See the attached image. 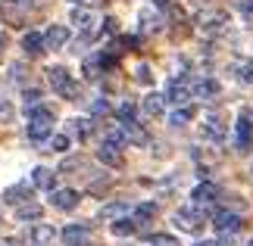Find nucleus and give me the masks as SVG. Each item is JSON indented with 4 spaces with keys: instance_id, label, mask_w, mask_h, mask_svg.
<instances>
[{
    "instance_id": "obj_41",
    "label": "nucleus",
    "mask_w": 253,
    "mask_h": 246,
    "mask_svg": "<svg viewBox=\"0 0 253 246\" xmlns=\"http://www.w3.org/2000/svg\"><path fill=\"white\" fill-rule=\"evenodd\" d=\"M9 115H13V109H9V103H6V100H0V122H6Z\"/></svg>"
},
{
    "instance_id": "obj_32",
    "label": "nucleus",
    "mask_w": 253,
    "mask_h": 246,
    "mask_svg": "<svg viewBox=\"0 0 253 246\" xmlns=\"http://www.w3.org/2000/svg\"><path fill=\"white\" fill-rule=\"evenodd\" d=\"M22 100H25V109H35V106L41 103V91H38V87H25Z\"/></svg>"
},
{
    "instance_id": "obj_11",
    "label": "nucleus",
    "mask_w": 253,
    "mask_h": 246,
    "mask_svg": "<svg viewBox=\"0 0 253 246\" xmlns=\"http://www.w3.org/2000/svg\"><path fill=\"white\" fill-rule=\"evenodd\" d=\"M138 22H141V32H147V35H157L160 28H163V13H160V9H153V6H141V13H138Z\"/></svg>"
},
{
    "instance_id": "obj_27",
    "label": "nucleus",
    "mask_w": 253,
    "mask_h": 246,
    "mask_svg": "<svg viewBox=\"0 0 253 246\" xmlns=\"http://www.w3.org/2000/svg\"><path fill=\"white\" fill-rule=\"evenodd\" d=\"M125 212H128V206H125V203H110V206H103V209H100V218L116 221V218H125Z\"/></svg>"
},
{
    "instance_id": "obj_35",
    "label": "nucleus",
    "mask_w": 253,
    "mask_h": 246,
    "mask_svg": "<svg viewBox=\"0 0 253 246\" xmlns=\"http://www.w3.org/2000/svg\"><path fill=\"white\" fill-rule=\"evenodd\" d=\"M134 81H138V84H153V75H150V66H138V69H134Z\"/></svg>"
},
{
    "instance_id": "obj_42",
    "label": "nucleus",
    "mask_w": 253,
    "mask_h": 246,
    "mask_svg": "<svg viewBox=\"0 0 253 246\" xmlns=\"http://www.w3.org/2000/svg\"><path fill=\"white\" fill-rule=\"evenodd\" d=\"M9 3H22V6H32L35 0H9Z\"/></svg>"
},
{
    "instance_id": "obj_7",
    "label": "nucleus",
    "mask_w": 253,
    "mask_h": 246,
    "mask_svg": "<svg viewBox=\"0 0 253 246\" xmlns=\"http://www.w3.org/2000/svg\"><path fill=\"white\" fill-rule=\"evenodd\" d=\"M250 109H241V115H238V125H235V143H238V150L244 153V150H250V143H253V125H250Z\"/></svg>"
},
{
    "instance_id": "obj_45",
    "label": "nucleus",
    "mask_w": 253,
    "mask_h": 246,
    "mask_svg": "<svg viewBox=\"0 0 253 246\" xmlns=\"http://www.w3.org/2000/svg\"><path fill=\"white\" fill-rule=\"evenodd\" d=\"M0 246H13V243H0Z\"/></svg>"
},
{
    "instance_id": "obj_38",
    "label": "nucleus",
    "mask_w": 253,
    "mask_h": 246,
    "mask_svg": "<svg viewBox=\"0 0 253 246\" xmlns=\"http://www.w3.org/2000/svg\"><path fill=\"white\" fill-rule=\"evenodd\" d=\"M103 32L106 35H119V22H116V19H106V22H103Z\"/></svg>"
},
{
    "instance_id": "obj_40",
    "label": "nucleus",
    "mask_w": 253,
    "mask_h": 246,
    "mask_svg": "<svg viewBox=\"0 0 253 246\" xmlns=\"http://www.w3.org/2000/svg\"><path fill=\"white\" fill-rule=\"evenodd\" d=\"M235 3H238V9H241V13L253 16V0H235Z\"/></svg>"
},
{
    "instance_id": "obj_24",
    "label": "nucleus",
    "mask_w": 253,
    "mask_h": 246,
    "mask_svg": "<svg viewBox=\"0 0 253 246\" xmlns=\"http://www.w3.org/2000/svg\"><path fill=\"white\" fill-rule=\"evenodd\" d=\"M16 218H19V221H41V206H38V203H22V206H16Z\"/></svg>"
},
{
    "instance_id": "obj_2",
    "label": "nucleus",
    "mask_w": 253,
    "mask_h": 246,
    "mask_svg": "<svg viewBox=\"0 0 253 246\" xmlns=\"http://www.w3.org/2000/svg\"><path fill=\"white\" fill-rule=\"evenodd\" d=\"M47 81H50V87L63 97V100H75V97H79V84H75V78L69 75V69L50 66L47 69Z\"/></svg>"
},
{
    "instance_id": "obj_39",
    "label": "nucleus",
    "mask_w": 253,
    "mask_h": 246,
    "mask_svg": "<svg viewBox=\"0 0 253 246\" xmlns=\"http://www.w3.org/2000/svg\"><path fill=\"white\" fill-rule=\"evenodd\" d=\"M119 47H128V50H131V47H138V37H134V35H125V37H119Z\"/></svg>"
},
{
    "instance_id": "obj_26",
    "label": "nucleus",
    "mask_w": 253,
    "mask_h": 246,
    "mask_svg": "<svg viewBox=\"0 0 253 246\" xmlns=\"http://www.w3.org/2000/svg\"><path fill=\"white\" fill-rule=\"evenodd\" d=\"M91 119H72L69 122V137H79V141H84L87 134H91Z\"/></svg>"
},
{
    "instance_id": "obj_28",
    "label": "nucleus",
    "mask_w": 253,
    "mask_h": 246,
    "mask_svg": "<svg viewBox=\"0 0 253 246\" xmlns=\"http://www.w3.org/2000/svg\"><path fill=\"white\" fill-rule=\"evenodd\" d=\"M47 146H50V153H66L72 146V137L69 134H53L50 141H47Z\"/></svg>"
},
{
    "instance_id": "obj_9",
    "label": "nucleus",
    "mask_w": 253,
    "mask_h": 246,
    "mask_svg": "<svg viewBox=\"0 0 253 246\" xmlns=\"http://www.w3.org/2000/svg\"><path fill=\"white\" fill-rule=\"evenodd\" d=\"M191 200H194V206H197V209H207V206H212V203L219 200V187L210 184V181H200V184L191 190Z\"/></svg>"
},
{
    "instance_id": "obj_20",
    "label": "nucleus",
    "mask_w": 253,
    "mask_h": 246,
    "mask_svg": "<svg viewBox=\"0 0 253 246\" xmlns=\"http://www.w3.org/2000/svg\"><path fill=\"white\" fill-rule=\"evenodd\" d=\"M32 184L38 187V190H50L53 193V184H56V175L50 169H44V165H38V169L32 172Z\"/></svg>"
},
{
    "instance_id": "obj_29",
    "label": "nucleus",
    "mask_w": 253,
    "mask_h": 246,
    "mask_svg": "<svg viewBox=\"0 0 253 246\" xmlns=\"http://www.w3.org/2000/svg\"><path fill=\"white\" fill-rule=\"evenodd\" d=\"M153 215H157V206H153V203H141L138 209H134V221H138V224H147Z\"/></svg>"
},
{
    "instance_id": "obj_1",
    "label": "nucleus",
    "mask_w": 253,
    "mask_h": 246,
    "mask_svg": "<svg viewBox=\"0 0 253 246\" xmlns=\"http://www.w3.org/2000/svg\"><path fill=\"white\" fill-rule=\"evenodd\" d=\"M25 134H28V141H35V143L50 141V137H53V112L47 109V106H35V109H28Z\"/></svg>"
},
{
    "instance_id": "obj_43",
    "label": "nucleus",
    "mask_w": 253,
    "mask_h": 246,
    "mask_svg": "<svg viewBox=\"0 0 253 246\" xmlns=\"http://www.w3.org/2000/svg\"><path fill=\"white\" fill-rule=\"evenodd\" d=\"M79 3H97V0H79Z\"/></svg>"
},
{
    "instance_id": "obj_33",
    "label": "nucleus",
    "mask_w": 253,
    "mask_h": 246,
    "mask_svg": "<svg viewBox=\"0 0 253 246\" xmlns=\"http://www.w3.org/2000/svg\"><path fill=\"white\" fill-rule=\"evenodd\" d=\"M235 72H238V81L241 84H253V63H241Z\"/></svg>"
},
{
    "instance_id": "obj_31",
    "label": "nucleus",
    "mask_w": 253,
    "mask_h": 246,
    "mask_svg": "<svg viewBox=\"0 0 253 246\" xmlns=\"http://www.w3.org/2000/svg\"><path fill=\"white\" fill-rule=\"evenodd\" d=\"M103 66H100V56H94V60H84V78L87 81H94V78H100Z\"/></svg>"
},
{
    "instance_id": "obj_3",
    "label": "nucleus",
    "mask_w": 253,
    "mask_h": 246,
    "mask_svg": "<svg viewBox=\"0 0 253 246\" xmlns=\"http://www.w3.org/2000/svg\"><path fill=\"white\" fill-rule=\"evenodd\" d=\"M172 224H178V231L184 234H200L207 228V212L197 209V206H188V209H178L172 215Z\"/></svg>"
},
{
    "instance_id": "obj_37",
    "label": "nucleus",
    "mask_w": 253,
    "mask_h": 246,
    "mask_svg": "<svg viewBox=\"0 0 253 246\" xmlns=\"http://www.w3.org/2000/svg\"><path fill=\"white\" fill-rule=\"evenodd\" d=\"M194 246H235V243H231V237H219V240H200Z\"/></svg>"
},
{
    "instance_id": "obj_46",
    "label": "nucleus",
    "mask_w": 253,
    "mask_h": 246,
    "mask_svg": "<svg viewBox=\"0 0 253 246\" xmlns=\"http://www.w3.org/2000/svg\"><path fill=\"white\" fill-rule=\"evenodd\" d=\"M197 3H207V0H197Z\"/></svg>"
},
{
    "instance_id": "obj_17",
    "label": "nucleus",
    "mask_w": 253,
    "mask_h": 246,
    "mask_svg": "<svg viewBox=\"0 0 253 246\" xmlns=\"http://www.w3.org/2000/svg\"><path fill=\"white\" fill-rule=\"evenodd\" d=\"M200 131H203V137H207V141H216V143L225 141V125L219 122V115H207Z\"/></svg>"
},
{
    "instance_id": "obj_4",
    "label": "nucleus",
    "mask_w": 253,
    "mask_h": 246,
    "mask_svg": "<svg viewBox=\"0 0 253 246\" xmlns=\"http://www.w3.org/2000/svg\"><path fill=\"white\" fill-rule=\"evenodd\" d=\"M197 25L203 35H222L228 28V13L225 9H207V13L197 16Z\"/></svg>"
},
{
    "instance_id": "obj_36",
    "label": "nucleus",
    "mask_w": 253,
    "mask_h": 246,
    "mask_svg": "<svg viewBox=\"0 0 253 246\" xmlns=\"http://www.w3.org/2000/svg\"><path fill=\"white\" fill-rule=\"evenodd\" d=\"M110 112V103L103 100V97H94L91 100V115H106Z\"/></svg>"
},
{
    "instance_id": "obj_47",
    "label": "nucleus",
    "mask_w": 253,
    "mask_h": 246,
    "mask_svg": "<svg viewBox=\"0 0 253 246\" xmlns=\"http://www.w3.org/2000/svg\"><path fill=\"white\" fill-rule=\"evenodd\" d=\"M250 172H253V169H250Z\"/></svg>"
},
{
    "instance_id": "obj_6",
    "label": "nucleus",
    "mask_w": 253,
    "mask_h": 246,
    "mask_svg": "<svg viewBox=\"0 0 253 246\" xmlns=\"http://www.w3.org/2000/svg\"><path fill=\"white\" fill-rule=\"evenodd\" d=\"M212 228H216L222 237H235V234L244 228V221H241L238 212H216L212 215Z\"/></svg>"
},
{
    "instance_id": "obj_34",
    "label": "nucleus",
    "mask_w": 253,
    "mask_h": 246,
    "mask_svg": "<svg viewBox=\"0 0 253 246\" xmlns=\"http://www.w3.org/2000/svg\"><path fill=\"white\" fill-rule=\"evenodd\" d=\"M147 243H150V246H178V240H175L172 234H153Z\"/></svg>"
},
{
    "instance_id": "obj_19",
    "label": "nucleus",
    "mask_w": 253,
    "mask_h": 246,
    "mask_svg": "<svg viewBox=\"0 0 253 246\" xmlns=\"http://www.w3.org/2000/svg\"><path fill=\"white\" fill-rule=\"evenodd\" d=\"M141 109L150 115V119H160L163 112H166V97H160V94H147L144 97V103H141Z\"/></svg>"
},
{
    "instance_id": "obj_25",
    "label": "nucleus",
    "mask_w": 253,
    "mask_h": 246,
    "mask_svg": "<svg viewBox=\"0 0 253 246\" xmlns=\"http://www.w3.org/2000/svg\"><path fill=\"white\" fill-rule=\"evenodd\" d=\"M194 115H197V112H194V106H178V109L169 115V125L172 128H184L188 122H194Z\"/></svg>"
},
{
    "instance_id": "obj_13",
    "label": "nucleus",
    "mask_w": 253,
    "mask_h": 246,
    "mask_svg": "<svg viewBox=\"0 0 253 246\" xmlns=\"http://www.w3.org/2000/svg\"><path fill=\"white\" fill-rule=\"evenodd\" d=\"M191 94L197 100H212V97H219V81L216 78H197V81H191Z\"/></svg>"
},
{
    "instance_id": "obj_10",
    "label": "nucleus",
    "mask_w": 253,
    "mask_h": 246,
    "mask_svg": "<svg viewBox=\"0 0 253 246\" xmlns=\"http://www.w3.org/2000/svg\"><path fill=\"white\" fill-rule=\"evenodd\" d=\"M50 203H53V209H60V212H72L75 206L82 203V196H79V190L66 187V190H53L50 193Z\"/></svg>"
},
{
    "instance_id": "obj_5",
    "label": "nucleus",
    "mask_w": 253,
    "mask_h": 246,
    "mask_svg": "<svg viewBox=\"0 0 253 246\" xmlns=\"http://www.w3.org/2000/svg\"><path fill=\"white\" fill-rule=\"evenodd\" d=\"M191 81L184 75H175L172 81H169V87H166V103H175V106H188V100H191Z\"/></svg>"
},
{
    "instance_id": "obj_8",
    "label": "nucleus",
    "mask_w": 253,
    "mask_h": 246,
    "mask_svg": "<svg viewBox=\"0 0 253 246\" xmlns=\"http://www.w3.org/2000/svg\"><path fill=\"white\" fill-rule=\"evenodd\" d=\"M87 240H91V224L75 221V224H66L63 228V243L66 246H84Z\"/></svg>"
},
{
    "instance_id": "obj_44",
    "label": "nucleus",
    "mask_w": 253,
    "mask_h": 246,
    "mask_svg": "<svg viewBox=\"0 0 253 246\" xmlns=\"http://www.w3.org/2000/svg\"><path fill=\"white\" fill-rule=\"evenodd\" d=\"M247 246H253V237H250V240H247Z\"/></svg>"
},
{
    "instance_id": "obj_14",
    "label": "nucleus",
    "mask_w": 253,
    "mask_h": 246,
    "mask_svg": "<svg viewBox=\"0 0 253 246\" xmlns=\"http://www.w3.org/2000/svg\"><path fill=\"white\" fill-rule=\"evenodd\" d=\"M69 22L79 28V32L91 35V32H94V25H97V16L91 13V9H84V6H75V9H72V16H69Z\"/></svg>"
},
{
    "instance_id": "obj_18",
    "label": "nucleus",
    "mask_w": 253,
    "mask_h": 246,
    "mask_svg": "<svg viewBox=\"0 0 253 246\" xmlns=\"http://www.w3.org/2000/svg\"><path fill=\"white\" fill-rule=\"evenodd\" d=\"M28 196H32V187H28V184H13V187H6L3 203H9V206H22V203H28Z\"/></svg>"
},
{
    "instance_id": "obj_16",
    "label": "nucleus",
    "mask_w": 253,
    "mask_h": 246,
    "mask_svg": "<svg viewBox=\"0 0 253 246\" xmlns=\"http://www.w3.org/2000/svg\"><path fill=\"white\" fill-rule=\"evenodd\" d=\"M66 41H69V28L66 25H50L44 35V44L47 50H60V47H66Z\"/></svg>"
},
{
    "instance_id": "obj_12",
    "label": "nucleus",
    "mask_w": 253,
    "mask_h": 246,
    "mask_svg": "<svg viewBox=\"0 0 253 246\" xmlns=\"http://www.w3.org/2000/svg\"><path fill=\"white\" fill-rule=\"evenodd\" d=\"M53 237H56V231L50 228V224H44V221H38V224H32V231L25 234V240H28V246H47V243H53Z\"/></svg>"
},
{
    "instance_id": "obj_15",
    "label": "nucleus",
    "mask_w": 253,
    "mask_h": 246,
    "mask_svg": "<svg viewBox=\"0 0 253 246\" xmlns=\"http://www.w3.org/2000/svg\"><path fill=\"white\" fill-rule=\"evenodd\" d=\"M97 159L103 165H110V169H122V150L116 143H100V150H97Z\"/></svg>"
},
{
    "instance_id": "obj_22",
    "label": "nucleus",
    "mask_w": 253,
    "mask_h": 246,
    "mask_svg": "<svg viewBox=\"0 0 253 246\" xmlns=\"http://www.w3.org/2000/svg\"><path fill=\"white\" fill-rule=\"evenodd\" d=\"M122 131H125V141L134 143V146H144L147 143V131L138 125V122H128V125H122Z\"/></svg>"
},
{
    "instance_id": "obj_30",
    "label": "nucleus",
    "mask_w": 253,
    "mask_h": 246,
    "mask_svg": "<svg viewBox=\"0 0 253 246\" xmlns=\"http://www.w3.org/2000/svg\"><path fill=\"white\" fill-rule=\"evenodd\" d=\"M134 115H138V106H134V103H122L119 109H116V119H119V125L134 122Z\"/></svg>"
},
{
    "instance_id": "obj_21",
    "label": "nucleus",
    "mask_w": 253,
    "mask_h": 246,
    "mask_svg": "<svg viewBox=\"0 0 253 246\" xmlns=\"http://www.w3.org/2000/svg\"><path fill=\"white\" fill-rule=\"evenodd\" d=\"M22 50H25L28 56H41V53L47 50V44H44V35H38V32H28V35L22 37Z\"/></svg>"
},
{
    "instance_id": "obj_23",
    "label": "nucleus",
    "mask_w": 253,
    "mask_h": 246,
    "mask_svg": "<svg viewBox=\"0 0 253 246\" xmlns=\"http://www.w3.org/2000/svg\"><path fill=\"white\" fill-rule=\"evenodd\" d=\"M110 231H113V237H131V234H138V221L134 218H116L110 224Z\"/></svg>"
}]
</instances>
